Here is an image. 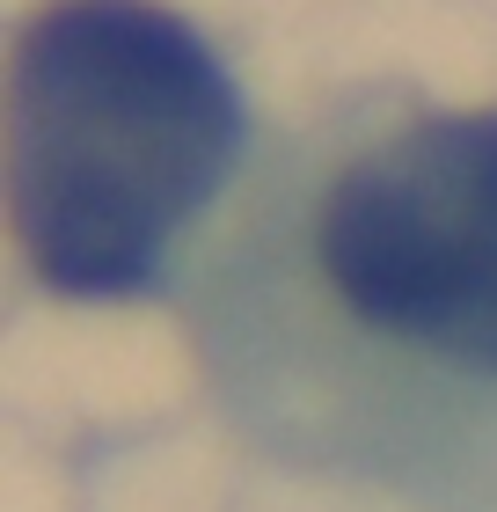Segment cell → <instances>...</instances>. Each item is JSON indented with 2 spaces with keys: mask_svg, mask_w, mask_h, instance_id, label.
Returning <instances> with one entry per match:
<instances>
[{
  "mask_svg": "<svg viewBox=\"0 0 497 512\" xmlns=\"http://www.w3.org/2000/svg\"><path fill=\"white\" fill-rule=\"evenodd\" d=\"M242 147L220 52L161 0H52L8 66V220L52 293L154 286Z\"/></svg>",
  "mask_w": 497,
  "mask_h": 512,
  "instance_id": "6da1fadb",
  "label": "cell"
},
{
  "mask_svg": "<svg viewBox=\"0 0 497 512\" xmlns=\"http://www.w3.org/2000/svg\"><path fill=\"white\" fill-rule=\"evenodd\" d=\"M286 249L315 337L359 366L497 388V110H402L322 147Z\"/></svg>",
  "mask_w": 497,
  "mask_h": 512,
  "instance_id": "7a4b0ae2",
  "label": "cell"
}]
</instances>
